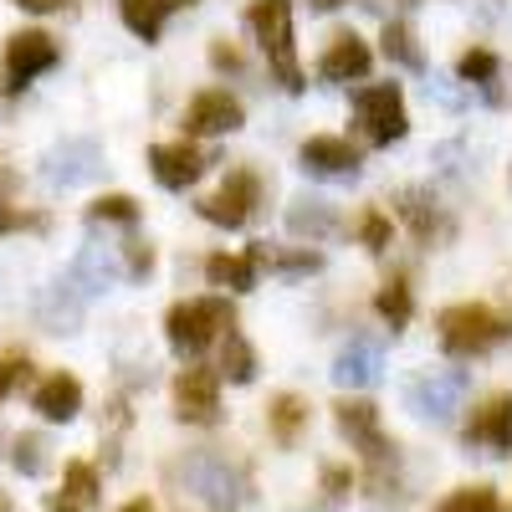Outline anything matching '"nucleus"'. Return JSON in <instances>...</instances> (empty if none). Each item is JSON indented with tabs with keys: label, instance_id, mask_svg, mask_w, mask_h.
Segmentation results:
<instances>
[{
	"label": "nucleus",
	"instance_id": "obj_1",
	"mask_svg": "<svg viewBox=\"0 0 512 512\" xmlns=\"http://www.w3.org/2000/svg\"><path fill=\"white\" fill-rule=\"evenodd\" d=\"M246 26H251L256 41H262V52H267L282 88L303 93L308 77H303V62H297V41H292V0H251Z\"/></svg>",
	"mask_w": 512,
	"mask_h": 512
},
{
	"label": "nucleus",
	"instance_id": "obj_2",
	"mask_svg": "<svg viewBox=\"0 0 512 512\" xmlns=\"http://www.w3.org/2000/svg\"><path fill=\"white\" fill-rule=\"evenodd\" d=\"M226 328H236V313H231L226 297H190V303H175V308H169V318H164L169 349L185 354V359L205 354L210 338L226 333Z\"/></svg>",
	"mask_w": 512,
	"mask_h": 512
},
{
	"label": "nucleus",
	"instance_id": "obj_3",
	"mask_svg": "<svg viewBox=\"0 0 512 512\" xmlns=\"http://www.w3.org/2000/svg\"><path fill=\"white\" fill-rule=\"evenodd\" d=\"M175 477H180V487H185L195 502H205L210 512H236V507L246 502V482H241V472H236L226 456H216V451H195V456H185V461L175 466Z\"/></svg>",
	"mask_w": 512,
	"mask_h": 512
},
{
	"label": "nucleus",
	"instance_id": "obj_4",
	"mask_svg": "<svg viewBox=\"0 0 512 512\" xmlns=\"http://www.w3.org/2000/svg\"><path fill=\"white\" fill-rule=\"evenodd\" d=\"M507 333H512V323L502 313H492L487 303H456V308L441 313V349L446 354H461V359L497 349Z\"/></svg>",
	"mask_w": 512,
	"mask_h": 512
},
{
	"label": "nucleus",
	"instance_id": "obj_5",
	"mask_svg": "<svg viewBox=\"0 0 512 512\" xmlns=\"http://www.w3.org/2000/svg\"><path fill=\"white\" fill-rule=\"evenodd\" d=\"M354 118L364 123V134L374 144H395L410 134V118H405V98H400V82H369V88L354 93Z\"/></svg>",
	"mask_w": 512,
	"mask_h": 512
},
{
	"label": "nucleus",
	"instance_id": "obj_6",
	"mask_svg": "<svg viewBox=\"0 0 512 512\" xmlns=\"http://www.w3.org/2000/svg\"><path fill=\"white\" fill-rule=\"evenodd\" d=\"M103 175V149L93 139H62L41 154V180L52 190H77Z\"/></svg>",
	"mask_w": 512,
	"mask_h": 512
},
{
	"label": "nucleus",
	"instance_id": "obj_7",
	"mask_svg": "<svg viewBox=\"0 0 512 512\" xmlns=\"http://www.w3.org/2000/svg\"><path fill=\"white\" fill-rule=\"evenodd\" d=\"M461 395H466V369H431V374L410 379V390H405V400L420 420H451Z\"/></svg>",
	"mask_w": 512,
	"mask_h": 512
},
{
	"label": "nucleus",
	"instance_id": "obj_8",
	"mask_svg": "<svg viewBox=\"0 0 512 512\" xmlns=\"http://www.w3.org/2000/svg\"><path fill=\"white\" fill-rule=\"evenodd\" d=\"M333 420H338V431H344L354 441V451H364V461H395V446L390 436L379 431V410L369 400H338L333 405Z\"/></svg>",
	"mask_w": 512,
	"mask_h": 512
},
{
	"label": "nucleus",
	"instance_id": "obj_9",
	"mask_svg": "<svg viewBox=\"0 0 512 512\" xmlns=\"http://www.w3.org/2000/svg\"><path fill=\"white\" fill-rule=\"evenodd\" d=\"M57 67V41L47 31H16L6 41V88H26Z\"/></svg>",
	"mask_w": 512,
	"mask_h": 512
},
{
	"label": "nucleus",
	"instance_id": "obj_10",
	"mask_svg": "<svg viewBox=\"0 0 512 512\" xmlns=\"http://www.w3.org/2000/svg\"><path fill=\"white\" fill-rule=\"evenodd\" d=\"M256 200H262V185H256V175H246V169H236V175L210 195L205 205H200V216L210 221V226H226V231H236V226H246L251 221V210H256Z\"/></svg>",
	"mask_w": 512,
	"mask_h": 512
},
{
	"label": "nucleus",
	"instance_id": "obj_11",
	"mask_svg": "<svg viewBox=\"0 0 512 512\" xmlns=\"http://www.w3.org/2000/svg\"><path fill=\"white\" fill-rule=\"evenodd\" d=\"M175 415L190 425H216L221 420V384L210 369H185L175 379Z\"/></svg>",
	"mask_w": 512,
	"mask_h": 512
},
{
	"label": "nucleus",
	"instance_id": "obj_12",
	"mask_svg": "<svg viewBox=\"0 0 512 512\" xmlns=\"http://www.w3.org/2000/svg\"><path fill=\"white\" fill-rule=\"evenodd\" d=\"M241 118H246V113H241V103H236L231 93H221V88L195 93V98H190V108H185V128H190V134H200V139L236 134Z\"/></svg>",
	"mask_w": 512,
	"mask_h": 512
},
{
	"label": "nucleus",
	"instance_id": "obj_13",
	"mask_svg": "<svg viewBox=\"0 0 512 512\" xmlns=\"http://www.w3.org/2000/svg\"><path fill=\"white\" fill-rule=\"evenodd\" d=\"M379 374H384V349L374 344V338H349L333 359L338 390H369V384H379Z\"/></svg>",
	"mask_w": 512,
	"mask_h": 512
},
{
	"label": "nucleus",
	"instance_id": "obj_14",
	"mask_svg": "<svg viewBox=\"0 0 512 512\" xmlns=\"http://www.w3.org/2000/svg\"><path fill=\"white\" fill-rule=\"evenodd\" d=\"M303 169L313 180H354L359 175V149L349 144V139H328V134H318V139H308L303 144Z\"/></svg>",
	"mask_w": 512,
	"mask_h": 512
},
{
	"label": "nucleus",
	"instance_id": "obj_15",
	"mask_svg": "<svg viewBox=\"0 0 512 512\" xmlns=\"http://www.w3.org/2000/svg\"><path fill=\"white\" fill-rule=\"evenodd\" d=\"M118 277H123V267H118V251H113V246H98V241L82 246V251L72 256V267H67V282H72L82 297H98V292H108Z\"/></svg>",
	"mask_w": 512,
	"mask_h": 512
},
{
	"label": "nucleus",
	"instance_id": "obj_16",
	"mask_svg": "<svg viewBox=\"0 0 512 512\" xmlns=\"http://www.w3.org/2000/svg\"><path fill=\"white\" fill-rule=\"evenodd\" d=\"M466 446H482L492 456H507L512 451V395H492L472 425H466Z\"/></svg>",
	"mask_w": 512,
	"mask_h": 512
},
{
	"label": "nucleus",
	"instance_id": "obj_17",
	"mask_svg": "<svg viewBox=\"0 0 512 512\" xmlns=\"http://www.w3.org/2000/svg\"><path fill=\"white\" fill-rule=\"evenodd\" d=\"M82 297L67 277H57V282H47L36 292V318H41V328L47 333H77V323H82Z\"/></svg>",
	"mask_w": 512,
	"mask_h": 512
},
{
	"label": "nucleus",
	"instance_id": "obj_18",
	"mask_svg": "<svg viewBox=\"0 0 512 512\" xmlns=\"http://www.w3.org/2000/svg\"><path fill=\"white\" fill-rule=\"evenodd\" d=\"M369 62H374L369 41L344 31V36H333V47L318 57V77L323 82H359V77H369Z\"/></svg>",
	"mask_w": 512,
	"mask_h": 512
},
{
	"label": "nucleus",
	"instance_id": "obj_19",
	"mask_svg": "<svg viewBox=\"0 0 512 512\" xmlns=\"http://www.w3.org/2000/svg\"><path fill=\"white\" fill-rule=\"evenodd\" d=\"M149 169H154V180L164 190H190L200 180L205 159L195 154V144H154L149 149Z\"/></svg>",
	"mask_w": 512,
	"mask_h": 512
},
{
	"label": "nucleus",
	"instance_id": "obj_20",
	"mask_svg": "<svg viewBox=\"0 0 512 512\" xmlns=\"http://www.w3.org/2000/svg\"><path fill=\"white\" fill-rule=\"evenodd\" d=\"M31 405H36L41 420L67 425V420H77V410H82V384H77L72 374H52V379H41V384H36Z\"/></svg>",
	"mask_w": 512,
	"mask_h": 512
},
{
	"label": "nucleus",
	"instance_id": "obj_21",
	"mask_svg": "<svg viewBox=\"0 0 512 512\" xmlns=\"http://www.w3.org/2000/svg\"><path fill=\"white\" fill-rule=\"evenodd\" d=\"M287 231L292 236H303V241H328L338 231V216H333V205L328 200H313V195H297L287 205Z\"/></svg>",
	"mask_w": 512,
	"mask_h": 512
},
{
	"label": "nucleus",
	"instance_id": "obj_22",
	"mask_svg": "<svg viewBox=\"0 0 512 512\" xmlns=\"http://www.w3.org/2000/svg\"><path fill=\"white\" fill-rule=\"evenodd\" d=\"M175 6H185V0H118L123 26L134 31V36H144V41H154L164 31V16L175 11Z\"/></svg>",
	"mask_w": 512,
	"mask_h": 512
},
{
	"label": "nucleus",
	"instance_id": "obj_23",
	"mask_svg": "<svg viewBox=\"0 0 512 512\" xmlns=\"http://www.w3.org/2000/svg\"><path fill=\"white\" fill-rule=\"evenodd\" d=\"M205 277L216 282V287H231V292H251L256 287V251H246V256H210L205 262Z\"/></svg>",
	"mask_w": 512,
	"mask_h": 512
},
{
	"label": "nucleus",
	"instance_id": "obj_24",
	"mask_svg": "<svg viewBox=\"0 0 512 512\" xmlns=\"http://www.w3.org/2000/svg\"><path fill=\"white\" fill-rule=\"evenodd\" d=\"M267 425H272V436H277L282 446H292L297 436H303V425H308V405L297 400V395H277V400L267 405Z\"/></svg>",
	"mask_w": 512,
	"mask_h": 512
},
{
	"label": "nucleus",
	"instance_id": "obj_25",
	"mask_svg": "<svg viewBox=\"0 0 512 512\" xmlns=\"http://www.w3.org/2000/svg\"><path fill=\"white\" fill-rule=\"evenodd\" d=\"M400 216H405V226L420 236V241H431L436 231H441V210L431 205V195H425V190H400Z\"/></svg>",
	"mask_w": 512,
	"mask_h": 512
},
{
	"label": "nucleus",
	"instance_id": "obj_26",
	"mask_svg": "<svg viewBox=\"0 0 512 512\" xmlns=\"http://www.w3.org/2000/svg\"><path fill=\"white\" fill-rule=\"evenodd\" d=\"M384 57H390L395 67H405V72H425V52L415 47L410 26H400V21L384 26Z\"/></svg>",
	"mask_w": 512,
	"mask_h": 512
},
{
	"label": "nucleus",
	"instance_id": "obj_27",
	"mask_svg": "<svg viewBox=\"0 0 512 512\" xmlns=\"http://www.w3.org/2000/svg\"><path fill=\"white\" fill-rule=\"evenodd\" d=\"M374 308H379V318H384V323H390V328L400 333V328L410 323V313H415L410 287H405L400 277H395V282H384V287H379V297H374Z\"/></svg>",
	"mask_w": 512,
	"mask_h": 512
},
{
	"label": "nucleus",
	"instance_id": "obj_28",
	"mask_svg": "<svg viewBox=\"0 0 512 512\" xmlns=\"http://www.w3.org/2000/svg\"><path fill=\"white\" fill-rule=\"evenodd\" d=\"M221 369H226V379H236V384H251L256 379V354H251V344L236 333V328H226V354H221Z\"/></svg>",
	"mask_w": 512,
	"mask_h": 512
},
{
	"label": "nucleus",
	"instance_id": "obj_29",
	"mask_svg": "<svg viewBox=\"0 0 512 512\" xmlns=\"http://www.w3.org/2000/svg\"><path fill=\"white\" fill-rule=\"evenodd\" d=\"M62 492H67L72 502H82V507H88V502H98V472H93L88 461H67V477H62Z\"/></svg>",
	"mask_w": 512,
	"mask_h": 512
},
{
	"label": "nucleus",
	"instance_id": "obj_30",
	"mask_svg": "<svg viewBox=\"0 0 512 512\" xmlns=\"http://www.w3.org/2000/svg\"><path fill=\"white\" fill-rule=\"evenodd\" d=\"M11 466L21 477H41V472H47V441H41V436H16Z\"/></svg>",
	"mask_w": 512,
	"mask_h": 512
},
{
	"label": "nucleus",
	"instance_id": "obj_31",
	"mask_svg": "<svg viewBox=\"0 0 512 512\" xmlns=\"http://www.w3.org/2000/svg\"><path fill=\"white\" fill-rule=\"evenodd\" d=\"M88 221H118V226H134L139 221V205L134 200H128V195H103V200H93L88 205Z\"/></svg>",
	"mask_w": 512,
	"mask_h": 512
},
{
	"label": "nucleus",
	"instance_id": "obj_32",
	"mask_svg": "<svg viewBox=\"0 0 512 512\" xmlns=\"http://www.w3.org/2000/svg\"><path fill=\"white\" fill-rule=\"evenodd\" d=\"M431 164H436V175H446V180H466V144H461V139L436 144Z\"/></svg>",
	"mask_w": 512,
	"mask_h": 512
},
{
	"label": "nucleus",
	"instance_id": "obj_33",
	"mask_svg": "<svg viewBox=\"0 0 512 512\" xmlns=\"http://www.w3.org/2000/svg\"><path fill=\"white\" fill-rule=\"evenodd\" d=\"M497 72H502V67H497V57H492V52H482V47L461 57V82H497Z\"/></svg>",
	"mask_w": 512,
	"mask_h": 512
},
{
	"label": "nucleus",
	"instance_id": "obj_34",
	"mask_svg": "<svg viewBox=\"0 0 512 512\" xmlns=\"http://www.w3.org/2000/svg\"><path fill=\"white\" fill-rule=\"evenodd\" d=\"M425 98L441 103L446 113H461V108H466V93L456 88V82H446V77H431V82H425Z\"/></svg>",
	"mask_w": 512,
	"mask_h": 512
},
{
	"label": "nucleus",
	"instance_id": "obj_35",
	"mask_svg": "<svg viewBox=\"0 0 512 512\" xmlns=\"http://www.w3.org/2000/svg\"><path fill=\"white\" fill-rule=\"evenodd\" d=\"M359 236H364V246H369V251H384V246H390V236H395V226L384 221L379 210H369V216L359 221Z\"/></svg>",
	"mask_w": 512,
	"mask_h": 512
},
{
	"label": "nucleus",
	"instance_id": "obj_36",
	"mask_svg": "<svg viewBox=\"0 0 512 512\" xmlns=\"http://www.w3.org/2000/svg\"><path fill=\"white\" fill-rule=\"evenodd\" d=\"M26 369H31V364H26L21 354H6V359H0V400H6V395L16 390V384L26 379Z\"/></svg>",
	"mask_w": 512,
	"mask_h": 512
},
{
	"label": "nucleus",
	"instance_id": "obj_37",
	"mask_svg": "<svg viewBox=\"0 0 512 512\" xmlns=\"http://www.w3.org/2000/svg\"><path fill=\"white\" fill-rule=\"evenodd\" d=\"M154 267V256H149V246H134V251H128V277H144Z\"/></svg>",
	"mask_w": 512,
	"mask_h": 512
},
{
	"label": "nucleus",
	"instance_id": "obj_38",
	"mask_svg": "<svg viewBox=\"0 0 512 512\" xmlns=\"http://www.w3.org/2000/svg\"><path fill=\"white\" fill-rule=\"evenodd\" d=\"M472 512H497V492L492 487H472Z\"/></svg>",
	"mask_w": 512,
	"mask_h": 512
},
{
	"label": "nucleus",
	"instance_id": "obj_39",
	"mask_svg": "<svg viewBox=\"0 0 512 512\" xmlns=\"http://www.w3.org/2000/svg\"><path fill=\"white\" fill-rule=\"evenodd\" d=\"M436 512H472V487H461L456 497H446V502H441Z\"/></svg>",
	"mask_w": 512,
	"mask_h": 512
},
{
	"label": "nucleus",
	"instance_id": "obj_40",
	"mask_svg": "<svg viewBox=\"0 0 512 512\" xmlns=\"http://www.w3.org/2000/svg\"><path fill=\"white\" fill-rule=\"evenodd\" d=\"M16 226H36V221H31V216H16V210L0 205V231H16Z\"/></svg>",
	"mask_w": 512,
	"mask_h": 512
},
{
	"label": "nucleus",
	"instance_id": "obj_41",
	"mask_svg": "<svg viewBox=\"0 0 512 512\" xmlns=\"http://www.w3.org/2000/svg\"><path fill=\"white\" fill-rule=\"evenodd\" d=\"M47 512H82V502H72V497L62 492V497H52V502H47Z\"/></svg>",
	"mask_w": 512,
	"mask_h": 512
},
{
	"label": "nucleus",
	"instance_id": "obj_42",
	"mask_svg": "<svg viewBox=\"0 0 512 512\" xmlns=\"http://www.w3.org/2000/svg\"><path fill=\"white\" fill-rule=\"evenodd\" d=\"M16 6H21V11H57L62 0H16Z\"/></svg>",
	"mask_w": 512,
	"mask_h": 512
},
{
	"label": "nucleus",
	"instance_id": "obj_43",
	"mask_svg": "<svg viewBox=\"0 0 512 512\" xmlns=\"http://www.w3.org/2000/svg\"><path fill=\"white\" fill-rule=\"evenodd\" d=\"M344 0H313V11H338Z\"/></svg>",
	"mask_w": 512,
	"mask_h": 512
},
{
	"label": "nucleus",
	"instance_id": "obj_44",
	"mask_svg": "<svg viewBox=\"0 0 512 512\" xmlns=\"http://www.w3.org/2000/svg\"><path fill=\"white\" fill-rule=\"evenodd\" d=\"M118 512H154V507H149V502L139 497V502H128V507H118Z\"/></svg>",
	"mask_w": 512,
	"mask_h": 512
},
{
	"label": "nucleus",
	"instance_id": "obj_45",
	"mask_svg": "<svg viewBox=\"0 0 512 512\" xmlns=\"http://www.w3.org/2000/svg\"><path fill=\"white\" fill-rule=\"evenodd\" d=\"M0 512H11V502H6V497H0Z\"/></svg>",
	"mask_w": 512,
	"mask_h": 512
},
{
	"label": "nucleus",
	"instance_id": "obj_46",
	"mask_svg": "<svg viewBox=\"0 0 512 512\" xmlns=\"http://www.w3.org/2000/svg\"><path fill=\"white\" fill-rule=\"evenodd\" d=\"M507 512H512V507H507Z\"/></svg>",
	"mask_w": 512,
	"mask_h": 512
}]
</instances>
